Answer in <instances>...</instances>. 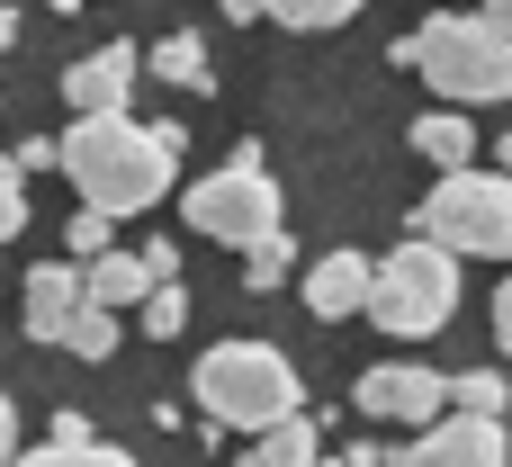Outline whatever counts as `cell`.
Returning <instances> with one entry per match:
<instances>
[{
    "instance_id": "1",
    "label": "cell",
    "mask_w": 512,
    "mask_h": 467,
    "mask_svg": "<svg viewBox=\"0 0 512 467\" xmlns=\"http://www.w3.org/2000/svg\"><path fill=\"white\" fill-rule=\"evenodd\" d=\"M180 126H135L126 108H99V117H72L63 135V180L81 207H108V216H144L171 198V162H180Z\"/></svg>"
},
{
    "instance_id": "2",
    "label": "cell",
    "mask_w": 512,
    "mask_h": 467,
    "mask_svg": "<svg viewBox=\"0 0 512 467\" xmlns=\"http://www.w3.org/2000/svg\"><path fill=\"white\" fill-rule=\"evenodd\" d=\"M189 396H198L207 432H252V441H261L270 423L306 414V378H297V360L270 351V342H216V351H198Z\"/></svg>"
},
{
    "instance_id": "3",
    "label": "cell",
    "mask_w": 512,
    "mask_h": 467,
    "mask_svg": "<svg viewBox=\"0 0 512 467\" xmlns=\"http://www.w3.org/2000/svg\"><path fill=\"white\" fill-rule=\"evenodd\" d=\"M423 81L450 108L512 99V27L495 9H432L423 18Z\"/></svg>"
},
{
    "instance_id": "4",
    "label": "cell",
    "mask_w": 512,
    "mask_h": 467,
    "mask_svg": "<svg viewBox=\"0 0 512 467\" xmlns=\"http://www.w3.org/2000/svg\"><path fill=\"white\" fill-rule=\"evenodd\" d=\"M180 216H189V234H198V243H234V252H252V243H270V234H288V207H279V180H270L261 144H234V162H225V171L189 180V189H180Z\"/></svg>"
},
{
    "instance_id": "5",
    "label": "cell",
    "mask_w": 512,
    "mask_h": 467,
    "mask_svg": "<svg viewBox=\"0 0 512 467\" xmlns=\"http://www.w3.org/2000/svg\"><path fill=\"white\" fill-rule=\"evenodd\" d=\"M459 261H468V252H450L441 234H414V243H396V252L378 261L369 324H378V333H396V342H432V333L459 315Z\"/></svg>"
},
{
    "instance_id": "6",
    "label": "cell",
    "mask_w": 512,
    "mask_h": 467,
    "mask_svg": "<svg viewBox=\"0 0 512 467\" xmlns=\"http://www.w3.org/2000/svg\"><path fill=\"white\" fill-rule=\"evenodd\" d=\"M414 234H441L477 261H512V171H441L414 207Z\"/></svg>"
},
{
    "instance_id": "7",
    "label": "cell",
    "mask_w": 512,
    "mask_h": 467,
    "mask_svg": "<svg viewBox=\"0 0 512 467\" xmlns=\"http://www.w3.org/2000/svg\"><path fill=\"white\" fill-rule=\"evenodd\" d=\"M351 405L360 414H378V423H441L450 405H459V378H432V369H414V360H387V369H360V387H351Z\"/></svg>"
},
{
    "instance_id": "8",
    "label": "cell",
    "mask_w": 512,
    "mask_h": 467,
    "mask_svg": "<svg viewBox=\"0 0 512 467\" xmlns=\"http://www.w3.org/2000/svg\"><path fill=\"white\" fill-rule=\"evenodd\" d=\"M512 459V423L504 414H441V423H423V441L414 450H396V467H504Z\"/></svg>"
},
{
    "instance_id": "9",
    "label": "cell",
    "mask_w": 512,
    "mask_h": 467,
    "mask_svg": "<svg viewBox=\"0 0 512 467\" xmlns=\"http://www.w3.org/2000/svg\"><path fill=\"white\" fill-rule=\"evenodd\" d=\"M81 306H90V261H36L27 270V342H72Z\"/></svg>"
},
{
    "instance_id": "10",
    "label": "cell",
    "mask_w": 512,
    "mask_h": 467,
    "mask_svg": "<svg viewBox=\"0 0 512 467\" xmlns=\"http://www.w3.org/2000/svg\"><path fill=\"white\" fill-rule=\"evenodd\" d=\"M369 297H378V261H360V252H324L306 270V315L315 324H351V315H369Z\"/></svg>"
},
{
    "instance_id": "11",
    "label": "cell",
    "mask_w": 512,
    "mask_h": 467,
    "mask_svg": "<svg viewBox=\"0 0 512 467\" xmlns=\"http://www.w3.org/2000/svg\"><path fill=\"white\" fill-rule=\"evenodd\" d=\"M63 99H72V117L126 108V99H135V45H99V54H81V63L63 72Z\"/></svg>"
},
{
    "instance_id": "12",
    "label": "cell",
    "mask_w": 512,
    "mask_h": 467,
    "mask_svg": "<svg viewBox=\"0 0 512 467\" xmlns=\"http://www.w3.org/2000/svg\"><path fill=\"white\" fill-rule=\"evenodd\" d=\"M414 153H423L432 171H468V162H477V126H468V108H423V117H414Z\"/></svg>"
},
{
    "instance_id": "13",
    "label": "cell",
    "mask_w": 512,
    "mask_h": 467,
    "mask_svg": "<svg viewBox=\"0 0 512 467\" xmlns=\"http://www.w3.org/2000/svg\"><path fill=\"white\" fill-rule=\"evenodd\" d=\"M90 297H99V306H144V297H153L144 252H99V261H90Z\"/></svg>"
},
{
    "instance_id": "14",
    "label": "cell",
    "mask_w": 512,
    "mask_h": 467,
    "mask_svg": "<svg viewBox=\"0 0 512 467\" xmlns=\"http://www.w3.org/2000/svg\"><path fill=\"white\" fill-rule=\"evenodd\" d=\"M252 450H261L270 467H315L324 459V432H315V414H288V423H270Z\"/></svg>"
},
{
    "instance_id": "15",
    "label": "cell",
    "mask_w": 512,
    "mask_h": 467,
    "mask_svg": "<svg viewBox=\"0 0 512 467\" xmlns=\"http://www.w3.org/2000/svg\"><path fill=\"white\" fill-rule=\"evenodd\" d=\"M144 63H153L162 81H180V90H207V45H198L189 27H180V36H162V45L144 54Z\"/></svg>"
},
{
    "instance_id": "16",
    "label": "cell",
    "mask_w": 512,
    "mask_h": 467,
    "mask_svg": "<svg viewBox=\"0 0 512 467\" xmlns=\"http://www.w3.org/2000/svg\"><path fill=\"white\" fill-rule=\"evenodd\" d=\"M63 351H72V360H117V306L90 297V306L72 315V342H63Z\"/></svg>"
},
{
    "instance_id": "17",
    "label": "cell",
    "mask_w": 512,
    "mask_h": 467,
    "mask_svg": "<svg viewBox=\"0 0 512 467\" xmlns=\"http://www.w3.org/2000/svg\"><path fill=\"white\" fill-rule=\"evenodd\" d=\"M9 467H135V459L108 450V441H81V450H72V441H45V450H18Z\"/></svg>"
},
{
    "instance_id": "18",
    "label": "cell",
    "mask_w": 512,
    "mask_h": 467,
    "mask_svg": "<svg viewBox=\"0 0 512 467\" xmlns=\"http://www.w3.org/2000/svg\"><path fill=\"white\" fill-rule=\"evenodd\" d=\"M279 27H342V18H360L369 0H261Z\"/></svg>"
},
{
    "instance_id": "19",
    "label": "cell",
    "mask_w": 512,
    "mask_h": 467,
    "mask_svg": "<svg viewBox=\"0 0 512 467\" xmlns=\"http://www.w3.org/2000/svg\"><path fill=\"white\" fill-rule=\"evenodd\" d=\"M144 333H153V342H171V333H189V288H180V279H162V288L144 297Z\"/></svg>"
},
{
    "instance_id": "20",
    "label": "cell",
    "mask_w": 512,
    "mask_h": 467,
    "mask_svg": "<svg viewBox=\"0 0 512 467\" xmlns=\"http://www.w3.org/2000/svg\"><path fill=\"white\" fill-rule=\"evenodd\" d=\"M279 279H288V234H270V243L243 252V288H252V297H270Z\"/></svg>"
},
{
    "instance_id": "21",
    "label": "cell",
    "mask_w": 512,
    "mask_h": 467,
    "mask_svg": "<svg viewBox=\"0 0 512 467\" xmlns=\"http://www.w3.org/2000/svg\"><path fill=\"white\" fill-rule=\"evenodd\" d=\"M459 405H468V414H504V423H512V387H504V369H468V378H459Z\"/></svg>"
},
{
    "instance_id": "22",
    "label": "cell",
    "mask_w": 512,
    "mask_h": 467,
    "mask_svg": "<svg viewBox=\"0 0 512 467\" xmlns=\"http://www.w3.org/2000/svg\"><path fill=\"white\" fill-rule=\"evenodd\" d=\"M108 225H117L108 207H81V216L63 225V243H72V261H99V252H117V243H108Z\"/></svg>"
},
{
    "instance_id": "23",
    "label": "cell",
    "mask_w": 512,
    "mask_h": 467,
    "mask_svg": "<svg viewBox=\"0 0 512 467\" xmlns=\"http://www.w3.org/2000/svg\"><path fill=\"white\" fill-rule=\"evenodd\" d=\"M18 225H27V171L9 162L0 171V234H18Z\"/></svg>"
},
{
    "instance_id": "24",
    "label": "cell",
    "mask_w": 512,
    "mask_h": 467,
    "mask_svg": "<svg viewBox=\"0 0 512 467\" xmlns=\"http://www.w3.org/2000/svg\"><path fill=\"white\" fill-rule=\"evenodd\" d=\"M9 162H18V171H63V144H18Z\"/></svg>"
},
{
    "instance_id": "25",
    "label": "cell",
    "mask_w": 512,
    "mask_h": 467,
    "mask_svg": "<svg viewBox=\"0 0 512 467\" xmlns=\"http://www.w3.org/2000/svg\"><path fill=\"white\" fill-rule=\"evenodd\" d=\"M144 270H153V288L180 279V243H144Z\"/></svg>"
},
{
    "instance_id": "26",
    "label": "cell",
    "mask_w": 512,
    "mask_h": 467,
    "mask_svg": "<svg viewBox=\"0 0 512 467\" xmlns=\"http://www.w3.org/2000/svg\"><path fill=\"white\" fill-rule=\"evenodd\" d=\"M45 441H72V450H81V441H99V432H90V414H72V405H63V414H54V432H45Z\"/></svg>"
},
{
    "instance_id": "27",
    "label": "cell",
    "mask_w": 512,
    "mask_h": 467,
    "mask_svg": "<svg viewBox=\"0 0 512 467\" xmlns=\"http://www.w3.org/2000/svg\"><path fill=\"white\" fill-rule=\"evenodd\" d=\"M495 351H504V360H512V279H504V288H495Z\"/></svg>"
},
{
    "instance_id": "28",
    "label": "cell",
    "mask_w": 512,
    "mask_h": 467,
    "mask_svg": "<svg viewBox=\"0 0 512 467\" xmlns=\"http://www.w3.org/2000/svg\"><path fill=\"white\" fill-rule=\"evenodd\" d=\"M486 9H495V18H504V27H512V0H486Z\"/></svg>"
},
{
    "instance_id": "29",
    "label": "cell",
    "mask_w": 512,
    "mask_h": 467,
    "mask_svg": "<svg viewBox=\"0 0 512 467\" xmlns=\"http://www.w3.org/2000/svg\"><path fill=\"white\" fill-rule=\"evenodd\" d=\"M234 467H270V459H261V450H252V459H234Z\"/></svg>"
},
{
    "instance_id": "30",
    "label": "cell",
    "mask_w": 512,
    "mask_h": 467,
    "mask_svg": "<svg viewBox=\"0 0 512 467\" xmlns=\"http://www.w3.org/2000/svg\"><path fill=\"white\" fill-rule=\"evenodd\" d=\"M45 9H81V0H45Z\"/></svg>"
},
{
    "instance_id": "31",
    "label": "cell",
    "mask_w": 512,
    "mask_h": 467,
    "mask_svg": "<svg viewBox=\"0 0 512 467\" xmlns=\"http://www.w3.org/2000/svg\"><path fill=\"white\" fill-rule=\"evenodd\" d=\"M504 171H512V135H504Z\"/></svg>"
}]
</instances>
